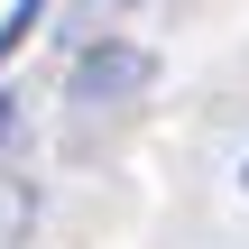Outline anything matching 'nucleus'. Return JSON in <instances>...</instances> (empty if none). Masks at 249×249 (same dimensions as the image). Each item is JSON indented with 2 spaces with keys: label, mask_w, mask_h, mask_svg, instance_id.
Listing matches in <instances>:
<instances>
[{
  "label": "nucleus",
  "mask_w": 249,
  "mask_h": 249,
  "mask_svg": "<svg viewBox=\"0 0 249 249\" xmlns=\"http://www.w3.org/2000/svg\"><path fill=\"white\" fill-rule=\"evenodd\" d=\"M9 111H18V102H9V92H0V148H9Z\"/></svg>",
  "instance_id": "3"
},
{
  "label": "nucleus",
  "mask_w": 249,
  "mask_h": 249,
  "mask_svg": "<svg viewBox=\"0 0 249 249\" xmlns=\"http://www.w3.org/2000/svg\"><path fill=\"white\" fill-rule=\"evenodd\" d=\"M37 18H46V0H18V9L0 18V65H9V55L28 46V28H37Z\"/></svg>",
  "instance_id": "2"
},
{
  "label": "nucleus",
  "mask_w": 249,
  "mask_h": 249,
  "mask_svg": "<svg viewBox=\"0 0 249 249\" xmlns=\"http://www.w3.org/2000/svg\"><path fill=\"white\" fill-rule=\"evenodd\" d=\"M240 194H249V157H240Z\"/></svg>",
  "instance_id": "4"
},
{
  "label": "nucleus",
  "mask_w": 249,
  "mask_h": 249,
  "mask_svg": "<svg viewBox=\"0 0 249 249\" xmlns=\"http://www.w3.org/2000/svg\"><path fill=\"white\" fill-rule=\"evenodd\" d=\"M148 83H157V55L102 37V46L74 55V83H65V92H74V111H129V102H148Z\"/></svg>",
  "instance_id": "1"
}]
</instances>
